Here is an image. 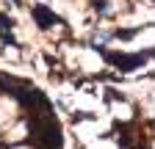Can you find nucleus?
<instances>
[{
	"label": "nucleus",
	"mask_w": 155,
	"mask_h": 149,
	"mask_svg": "<svg viewBox=\"0 0 155 149\" xmlns=\"http://www.w3.org/2000/svg\"><path fill=\"white\" fill-rule=\"evenodd\" d=\"M0 25H3V28H11L14 22H11V20H6V17H3V14H0Z\"/></svg>",
	"instance_id": "f03ea898"
},
{
	"label": "nucleus",
	"mask_w": 155,
	"mask_h": 149,
	"mask_svg": "<svg viewBox=\"0 0 155 149\" xmlns=\"http://www.w3.org/2000/svg\"><path fill=\"white\" fill-rule=\"evenodd\" d=\"M33 17L39 20V25H42V28H50L53 22H58V17H53L45 6H36V8H33Z\"/></svg>",
	"instance_id": "f257e3e1"
},
{
	"label": "nucleus",
	"mask_w": 155,
	"mask_h": 149,
	"mask_svg": "<svg viewBox=\"0 0 155 149\" xmlns=\"http://www.w3.org/2000/svg\"><path fill=\"white\" fill-rule=\"evenodd\" d=\"M14 3H19V0H14Z\"/></svg>",
	"instance_id": "7ed1b4c3"
}]
</instances>
